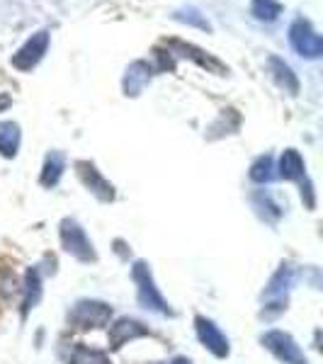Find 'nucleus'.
I'll use <instances>...</instances> for the list:
<instances>
[{"label": "nucleus", "mask_w": 323, "mask_h": 364, "mask_svg": "<svg viewBox=\"0 0 323 364\" xmlns=\"http://www.w3.org/2000/svg\"><path fill=\"white\" fill-rule=\"evenodd\" d=\"M68 364H110V360L102 350L88 348V345H75L73 352H70Z\"/></svg>", "instance_id": "dca6fc26"}, {"label": "nucleus", "mask_w": 323, "mask_h": 364, "mask_svg": "<svg viewBox=\"0 0 323 364\" xmlns=\"http://www.w3.org/2000/svg\"><path fill=\"white\" fill-rule=\"evenodd\" d=\"M20 151V127L15 122H0V156L15 158Z\"/></svg>", "instance_id": "ddd939ff"}, {"label": "nucleus", "mask_w": 323, "mask_h": 364, "mask_svg": "<svg viewBox=\"0 0 323 364\" xmlns=\"http://www.w3.org/2000/svg\"><path fill=\"white\" fill-rule=\"evenodd\" d=\"M304 170H307V166H304V158L299 156V151L287 149L285 154L280 156V166H277V173L275 175L282 180H302Z\"/></svg>", "instance_id": "f8f14e48"}, {"label": "nucleus", "mask_w": 323, "mask_h": 364, "mask_svg": "<svg viewBox=\"0 0 323 364\" xmlns=\"http://www.w3.org/2000/svg\"><path fill=\"white\" fill-rule=\"evenodd\" d=\"M299 185H302V202H304V207H307L309 211H314V209H316V190H314V182L307 180V178H302V180H299Z\"/></svg>", "instance_id": "4be33fe9"}, {"label": "nucleus", "mask_w": 323, "mask_h": 364, "mask_svg": "<svg viewBox=\"0 0 323 364\" xmlns=\"http://www.w3.org/2000/svg\"><path fill=\"white\" fill-rule=\"evenodd\" d=\"M168 364H192V362L187 360V357H173V360H170Z\"/></svg>", "instance_id": "b1692460"}, {"label": "nucleus", "mask_w": 323, "mask_h": 364, "mask_svg": "<svg viewBox=\"0 0 323 364\" xmlns=\"http://www.w3.org/2000/svg\"><path fill=\"white\" fill-rule=\"evenodd\" d=\"M290 39L295 49L304 56H319L321 54V37L311 29L307 20H297L290 29Z\"/></svg>", "instance_id": "1a4fd4ad"}, {"label": "nucleus", "mask_w": 323, "mask_h": 364, "mask_svg": "<svg viewBox=\"0 0 323 364\" xmlns=\"http://www.w3.org/2000/svg\"><path fill=\"white\" fill-rule=\"evenodd\" d=\"M132 279L137 284V301L141 309L151 311L158 316H175V311L170 309V304L166 301V296L161 294V289L156 287L154 272L146 265L144 260H137L132 267Z\"/></svg>", "instance_id": "f257e3e1"}, {"label": "nucleus", "mask_w": 323, "mask_h": 364, "mask_svg": "<svg viewBox=\"0 0 323 364\" xmlns=\"http://www.w3.org/2000/svg\"><path fill=\"white\" fill-rule=\"evenodd\" d=\"M63 156L58 154V151H54V154L46 156L44 161V168H42V178H39V182H42L44 187H56L58 180H61L63 175Z\"/></svg>", "instance_id": "2eb2a0df"}, {"label": "nucleus", "mask_w": 323, "mask_h": 364, "mask_svg": "<svg viewBox=\"0 0 323 364\" xmlns=\"http://www.w3.org/2000/svg\"><path fill=\"white\" fill-rule=\"evenodd\" d=\"M285 311H287V296L270 299L268 306L260 311V318H263V321H275L280 314H285Z\"/></svg>", "instance_id": "412c9836"}, {"label": "nucleus", "mask_w": 323, "mask_h": 364, "mask_svg": "<svg viewBox=\"0 0 323 364\" xmlns=\"http://www.w3.org/2000/svg\"><path fill=\"white\" fill-rule=\"evenodd\" d=\"M22 291V318L29 314L32 309H37V304L42 301V274H39V267H29L22 277L20 284Z\"/></svg>", "instance_id": "9b49d317"}, {"label": "nucleus", "mask_w": 323, "mask_h": 364, "mask_svg": "<svg viewBox=\"0 0 323 364\" xmlns=\"http://www.w3.org/2000/svg\"><path fill=\"white\" fill-rule=\"evenodd\" d=\"M277 175H275V163L270 156H260L258 161L250 166V180L258 182V185H268V182H272Z\"/></svg>", "instance_id": "f3484780"}, {"label": "nucleus", "mask_w": 323, "mask_h": 364, "mask_svg": "<svg viewBox=\"0 0 323 364\" xmlns=\"http://www.w3.org/2000/svg\"><path fill=\"white\" fill-rule=\"evenodd\" d=\"M46 44H49V37H46V32L34 34V37L29 39V42L13 56V66L20 68V70L34 68L39 63V58H42V54L46 51Z\"/></svg>", "instance_id": "9d476101"}, {"label": "nucleus", "mask_w": 323, "mask_h": 364, "mask_svg": "<svg viewBox=\"0 0 323 364\" xmlns=\"http://www.w3.org/2000/svg\"><path fill=\"white\" fill-rule=\"evenodd\" d=\"M260 343L270 355L282 364H309V357L304 355V350L297 345V340L285 331H265L260 336Z\"/></svg>", "instance_id": "20e7f679"}, {"label": "nucleus", "mask_w": 323, "mask_h": 364, "mask_svg": "<svg viewBox=\"0 0 323 364\" xmlns=\"http://www.w3.org/2000/svg\"><path fill=\"white\" fill-rule=\"evenodd\" d=\"M112 321V306L97 299H80L68 311V326L75 331H90V328L110 326Z\"/></svg>", "instance_id": "f03ea898"}, {"label": "nucleus", "mask_w": 323, "mask_h": 364, "mask_svg": "<svg viewBox=\"0 0 323 364\" xmlns=\"http://www.w3.org/2000/svg\"><path fill=\"white\" fill-rule=\"evenodd\" d=\"M195 333L202 343L204 350H209L216 360H226L231 355V345H228V338L224 336L219 326L214 321L207 318V316H195Z\"/></svg>", "instance_id": "39448f33"}, {"label": "nucleus", "mask_w": 323, "mask_h": 364, "mask_svg": "<svg viewBox=\"0 0 323 364\" xmlns=\"http://www.w3.org/2000/svg\"><path fill=\"white\" fill-rule=\"evenodd\" d=\"M282 5L275 3V0H255L253 3V15L260 17V20H275L280 15Z\"/></svg>", "instance_id": "6ab92c4d"}, {"label": "nucleus", "mask_w": 323, "mask_h": 364, "mask_svg": "<svg viewBox=\"0 0 323 364\" xmlns=\"http://www.w3.org/2000/svg\"><path fill=\"white\" fill-rule=\"evenodd\" d=\"M149 336H151V331L146 323L125 316V318H117L112 326H110V333H107L110 350H120V348H125L127 343H132V340L149 338Z\"/></svg>", "instance_id": "423d86ee"}, {"label": "nucleus", "mask_w": 323, "mask_h": 364, "mask_svg": "<svg viewBox=\"0 0 323 364\" xmlns=\"http://www.w3.org/2000/svg\"><path fill=\"white\" fill-rule=\"evenodd\" d=\"M8 105H10V97L8 95H0V112H3V109H8Z\"/></svg>", "instance_id": "5701e85b"}, {"label": "nucleus", "mask_w": 323, "mask_h": 364, "mask_svg": "<svg viewBox=\"0 0 323 364\" xmlns=\"http://www.w3.org/2000/svg\"><path fill=\"white\" fill-rule=\"evenodd\" d=\"M250 199H253V207H255L258 214H260L263 221H268V224H277L280 216H282V207L268 195L265 190L255 192V195L250 197Z\"/></svg>", "instance_id": "4468645a"}, {"label": "nucleus", "mask_w": 323, "mask_h": 364, "mask_svg": "<svg viewBox=\"0 0 323 364\" xmlns=\"http://www.w3.org/2000/svg\"><path fill=\"white\" fill-rule=\"evenodd\" d=\"M58 238H61V248L75 257L78 262H97V252L92 240L88 238L85 228L75 219H63L58 226Z\"/></svg>", "instance_id": "7ed1b4c3"}, {"label": "nucleus", "mask_w": 323, "mask_h": 364, "mask_svg": "<svg viewBox=\"0 0 323 364\" xmlns=\"http://www.w3.org/2000/svg\"><path fill=\"white\" fill-rule=\"evenodd\" d=\"M302 277V269L292 262H280V267L275 269V274L270 277V282L263 289V299H277V296H287V291L297 284V279Z\"/></svg>", "instance_id": "6e6552de"}, {"label": "nucleus", "mask_w": 323, "mask_h": 364, "mask_svg": "<svg viewBox=\"0 0 323 364\" xmlns=\"http://www.w3.org/2000/svg\"><path fill=\"white\" fill-rule=\"evenodd\" d=\"M270 66H272V70H275V78H277V83L285 87V90H290L292 95H297L299 83H297L295 75H292L290 66H285V63H282L280 58H270Z\"/></svg>", "instance_id": "a211bd4d"}, {"label": "nucleus", "mask_w": 323, "mask_h": 364, "mask_svg": "<svg viewBox=\"0 0 323 364\" xmlns=\"http://www.w3.org/2000/svg\"><path fill=\"white\" fill-rule=\"evenodd\" d=\"M17 289H20V284H17L15 272L10 267H3V269H0V296L10 299Z\"/></svg>", "instance_id": "aec40b11"}, {"label": "nucleus", "mask_w": 323, "mask_h": 364, "mask_svg": "<svg viewBox=\"0 0 323 364\" xmlns=\"http://www.w3.org/2000/svg\"><path fill=\"white\" fill-rule=\"evenodd\" d=\"M75 170H78L80 182L88 187V192H92L100 202H112L115 199V185L110 180L102 178V173L88 161H78L75 163Z\"/></svg>", "instance_id": "0eeeda50"}]
</instances>
